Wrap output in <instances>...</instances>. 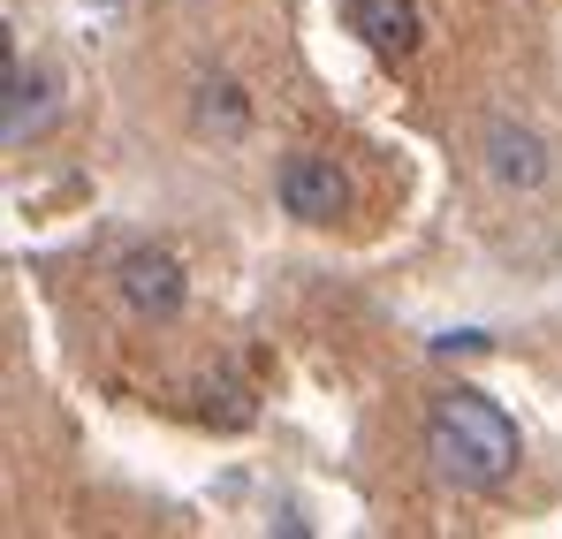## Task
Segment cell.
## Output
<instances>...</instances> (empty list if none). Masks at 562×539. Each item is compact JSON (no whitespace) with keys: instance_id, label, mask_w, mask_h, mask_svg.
Wrapping results in <instances>:
<instances>
[{"instance_id":"obj_1","label":"cell","mask_w":562,"mask_h":539,"mask_svg":"<svg viewBox=\"0 0 562 539\" xmlns=\"http://www.w3.org/2000/svg\"><path fill=\"white\" fill-rule=\"evenodd\" d=\"M418 449H426V463H434L441 486H457V494H502L509 471H517V456H525V441H517V418H509L494 395L449 388V395L426 403Z\"/></svg>"},{"instance_id":"obj_2","label":"cell","mask_w":562,"mask_h":539,"mask_svg":"<svg viewBox=\"0 0 562 539\" xmlns=\"http://www.w3.org/2000/svg\"><path fill=\"white\" fill-rule=\"evenodd\" d=\"M479 160H486V176L502 182V190H517V198L548 190V176H555L548 137H540L532 122H517V114H494V122L479 130Z\"/></svg>"},{"instance_id":"obj_3","label":"cell","mask_w":562,"mask_h":539,"mask_svg":"<svg viewBox=\"0 0 562 539\" xmlns=\"http://www.w3.org/2000/svg\"><path fill=\"white\" fill-rule=\"evenodd\" d=\"M114 289H122V304L137 312V319H176L190 304V273L176 251H160V244H137V251H122V267H114Z\"/></svg>"},{"instance_id":"obj_4","label":"cell","mask_w":562,"mask_h":539,"mask_svg":"<svg viewBox=\"0 0 562 539\" xmlns=\"http://www.w3.org/2000/svg\"><path fill=\"white\" fill-rule=\"evenodd\" d=\"M274 190H281V213H296L304 228H327V221L350 213V176H342L327 153H289Z\"/></svg>"},{"instance_id":"obj_5","label":"cell","mask_w":562,"mask_h":539,"mask_svg":"<svg viewBox=\"0 0 562 539\" xmlns=\"http://www.w3.org/2000/svg\"><path fill=\"white\" fill-rule=\"evenodd\" d=\"M350 31L373 46L380 61H411L426 46V15L418 0H350Z\"/></svg>"},{"instance_id":"obj_6","label":"cell","mask_w":562,"mask_h":539,"mask_svg":"<svg viewBox=\"0 0 562 539\" xmlns=\"http://www.w3.org/2000/svg\"><path fill=\"white\" fill-rule=\"evenodd\" d=\"M46 122H54V77L23 69V61L8 54V106H0V137L23 153L31 137H46Z\"/></svg>"},{"instance_id":"obj_7","label":"cell","mask_w":562,"mask_h":539,"mask_svg":"<svg viewBox=\"0 0 562 539\" xmlns=\"http://www.w3.org/2000/svg\"><path fill=\"white\" fill-rule=\"evenodd\" d=\"M190 122H198V137L236 145V137H251V91L236 85V77H198V91H190Z\"/></svg>"}]
</instances>
